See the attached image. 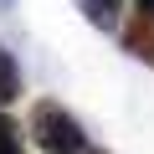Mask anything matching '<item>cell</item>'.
<instances>
[{
    "mask_svg": "<svg viewBox=\"0 0 154 154\" xmlns=\"http://www.w3.org/2000/svg\"><path fill=\"white\" fill-rule=\"evenodd\" d=\"M93 154H103V149H93Z\"/></svg>",
    "mask_w": 154,
    "mask_h": 154,
    "instance_id": "cell-7",
    "label": "cell"
},
{
    "mask_svg": "<svg viewBox=\"0 0 154 154\" xmlns=\"http://www.w3.org/2000/svg\"><path fill=\"white\" fill-rule=\"evenodd\" d=\"M16 98H21V62H16L5 46H0V108L16 103Z\"/></svg>",
    "mask_w": 154,
    "mask_h": 154,
    "instance_id": "cell-4",
    "label": "cell"
},
{
    "mask_svg": "<svg viewBox=\"0 0 154 154\" xmlns=\"http://www.w3.org/2000/svg\"><path fill=\"white\" fill-rule=\"evenodd\" d=\"M31 134H36V144H41L46 154H82V149H88L82 123H77L62 103H51V98H41V103L31 108Z\"/></svg>",
    "mask_w": 154,
    "mask_h": 154,
    "instance_id": "cell-1",
    "label": "cell"
},
{
    "mask_svg": "<svg viewBox=\"0 0 154 154\" xmlns=\"http://www.w3.org/2000/svg\"><path fill=\"white\" fill-rule=\"evenodd\" d=\"M0 154H21V128L0 113Z\"/></svg>",
    "mask_w": 154,
    "mask_h": 154,
    "instance_id": "cell-5",
    "label": "cell"
},
{
    "mask_svg": "<svg viewBox=\"0 0 154 154\" xmlns=\"http://www.w3.org/2000/svg\"><path fill=\"white\" fill-rule=\"evenodd\" d=\"M123 51H134L139 62H149V67H154V11L128 16V26H123Z\"/></svg>",
    "mask_w": 154,
    "mask_h": 154,
    "instance_id": "cell-2",
    "label": "cell"
},
{
    "mask_svg": "<svg viewBox=\"0 0 154 154\" xmlns=\"http://www.w3.org/2000/svg\"><path fill=\"white\" fill-rule=\"evenodd\" d=\"M77 11H82V16H88V26H98V31H118L123 0H82Z\"/></svg>",
    "mask_w": 154,
    "mask_h": 154,
    "instance_id": "cell-3",
    "label": "cell"
},
{
    "mask_svg": "<svg viewBox=\"0 0 154 154\" xmlns=\"http://www.w3.org/2000/svg\"><path fill=\"white\" fill-rule=\"evenodd\" d=\"M139 11H154V0H139Z\"/></svg>",
    "mask_w": 154,
    "mask_h": 154,
    "instance_id": "cell-6",
    "label": "cell"
}]
</instances>
